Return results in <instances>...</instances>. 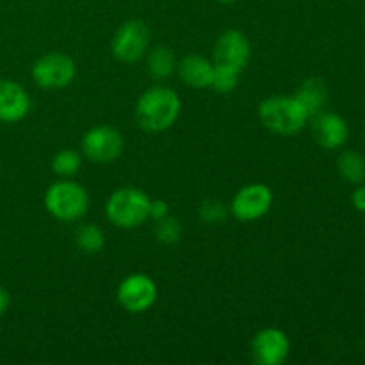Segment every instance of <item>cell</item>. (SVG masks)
<instances>
[{
    "label": "cell",
    "mask_w": 365,
    "mask_h": 365,
    "mask_svg": "<svg viewBox=\"0 0 365 365\" xmlns=\"http://www.w3.org/2000/svg\"><path fill=\"white\" fill-rule=\"evenodd\" d=\"M180 96L168 86H152L135 103V120L146 132H164L178 120Z\"/></svg>",
    "instance_id": "obj_1"
},
{
    "label": "cell",
    "mask_w": 365,
    "mask_h": 365,
    "mask_svg": "<svg viewBox=\"0 0 365 365\" xmlns=\"http://www.w3.org/2000/svg\"><path fill=\"white\" fill-rule=\"evenodd\" d=\"M264 127L278 135H294L305 128L310 116L294 96H269L259 107Z\"/></svg>",
    "instance_id": "obj_2"
},
{
    "label": "cell",
    "mask_w": 365,
    "mask_h": 365,
    "mask_svg": "<svg viewBox=\"0 0 365 365\" xmlns=\"http://www.w3.org/2000/svg\"><path fill=\"white\" fill-rule=\"evenodd\" d=\"M45 209L53 220L71 223L86 216L89 209V195L86 187L73 180H57L46 189Z\"/></svg>",
    "instance_id": "obj_3"
},
{
    "label": "cell",
    "mask_w": 365,
    "mask_h": 365,
    "mask_svg": "<svg viewBox=\"0 0 365 365\" xmlns=\"http://www.w3.org/2000/svg\"><path fill=\"white\" fill-rule=\"evenodd\" d=\"M150 202L145 191L135 187L116 189L106 203V216L114 227L132 230L150 217Z\"/></svg>",
    "instance_id": "obj_4"
},
{
    "label": "cell",
    "mask_w": 365,
    "mask_h": 365,
    "mask_svg": "<svg viewBox=\"0 0 365 365\" xmlns=\"http://www.w3.org/2000/svg\"><path fill=\"white\" fill-rule=\"evenodd\" d=\"M77 68L66 53L50 52L39 57L32 66V78L43 89H61L73 82Z\"/></svg>",
    "instance_id": "obj_5"
},
{
    "label": "cell",
    "mask_w": 365,
    "mask_h": 365,
    "mask_svg": "<svg viewBox=\"0 0 365 365\" xmlns=\"http://www.w3.org/2000/svg\"><path fill=\"white\" fill-rule=\"evenodd\" d=\"M157 285L148 274L132 273L120 282L116 291L118 303L127 312L143 314L152 309L157 302Z\"/></svg>",
    "instance_id": "obj_6"
},
{
    "label": "cell",
    "mask_w": 365,
    "mask_h": 365,
    "mask_svg": "<svg viewBox=\"0 0 365 365\" xmlns=\"http://www.w3.org/2000/svg\"><path fill=\"white\" fill-rule=\"evenodd\" d=\"M150 46V31L145 21L128 20L121 25L110 41V52L121 63H135Z\"/></svg>",
    "instance_id": "obj_7"
},
{
    "label": "cell",
    "mask_w": 365,
    "mask_h": 365,
    "mask_svg": "<svg viewBox=\"0 0 365 365\" xmlns=\"http://www.w3.org/2000/svg\"><path fill=\"white\" fill-rule=\"evenodd\" d=\"M82 153L91 163L107 164L116 160L123 152V135L109 125H98L89 128L82 138Z\"/></svg>",
    "instance_id": "obj_8"
},
{
    "label": "cell",
    "mask_w": 365,
    "mask_h": 365,
    "mask_svg": "<svg viewBox=\"0 0 365 365\" xmlns=\"http://www.w3.org/2000/svg\"><path fill=\"white\" fill-rule=\"evenodd\" d=\"M273 205V191L266 184H248L235 192L230 210L235 220L248 223L260 220Z\"/></svg>",
    "instance_id": "obj_9"
},
{
    "label": "cell",
    "mask_w": 365,
    "mask_h": 365,
    "mask_svg": "<svg viewBox=\"0 0 365 365\" xmlns=\"http://www.w3.org/2000/svg\"><path fill=\"white\" fill-rule=\"evenodd\" d=\"M291 342L280 328H264L257 331L250 344V355L257 365H282L289 359Z\"/></svg>",
    "instance_id": "obj_10"
},
{
    "label": "cell",
    "mask_w": 365,
    "mask_h": 365,
    "mask_svg": "<svg viewBox=\"0 0 365 365\" xmlns=\"http://www.w3.org/2000/svg\"><path fill=\"white\" fill-rule=\"evenodd\" d=\"M252 59V45L245 32L237 29L225 31L214 46V63L242 71Z\"/></svg>",
    "instance_id": "obj_11"
},
{
    "label": "cell",
    "mask_w": 365,
    "mask_h": 365,
    "mask_svg": "<svg viewBox=\"0 0 365 365\" xmlns=\"http://www.w3.org/2000/svg\"><path fill=\"white\" fill-rule=\"evenodd\" d=\"M312 134L317 145L324 150H339L349 138V127L342 116L335 113H324L312 116Z\"/></svg>",
    "instance_id": "obj_12"
},
{
    "label": "cell",
    "mask_w": 365,
    "mask_h": 365,
    "mask_svg": "<svg viewBox=\"0 0 365 365\" xmlns=\"http://www.w3.org/2000/svg\"><path fill=\"white\" fill-rule=\"evenodd\" d=\"M31 110V96L24 86L14 81H0V121L18 123Z\"/></svg>",
    "instance_id": "obj_13"
},
{
    "label": "cell",
    "mask_w": 365,
    "mask_h": 365,
    "mask_svg": "<svg viewBox=\"0 0 365 365\" xmlns=\"http://www.w3.org/2000/svg\"><path fill=\"white\" fill-rule=\"evenodd\" d=\"M178 77L189 88L205 89L210 88L214 73V63L202 56H185L180 63L177 64Z\"/></svg>",
    "instance_id": "obj_14"
},
{
    "label": "cell",
    "mask_w": 365,
    "mask_h": 365,
    "mask_svg": "<svg viewBox=\"0 0 365 365\" xmlns=\"http://www.w3.org/2000/svg\"><path fill=\"white\" fill-rule=\"evenodd\" d=\"M294 98L309 113V116H316L324 109L328 102V89L321 78H307L296 91Z\"/></svg>",
    "instance_id": "obj_15"
},
{
    "label": "cell",
    "mask_w": 365,
    "mask_h": 365,
    "mask_svg": "<svg viewBox=\"0 0 365 365\" xmlns=\"http://www.w3.org/2000/svg\"><path fill=\"white\" fill-rule=\"evenodd\" d=\"M339 175L344 178L348 184L360 185L365 180V159L355 150H346L337 159Z\"/></svg>",
    "instance_id": "obj_16"
},
{
    "label": "cell",
    "mask_w": 365,
    "mask_h": 365,
    "mask_svg": "<svg viewBox=\"0 0 365 365\" xmlns=\"http://www.w3.org/2000/svg\"><path fill=\"white\" fill-rule=\"evenodd\" d=\"M177 70V59L166 46H155L148 53V71L155 81H166Z\"/></svg>",
    "instance_id": "obj_17"
},
{
    "label": "cell",
    "mask_w": 365,
    "mask_h": 365,
    "mask_svg": "<svg viewBox=\"0 0 365 365\" xmlns=\"http://www.w3.org/2000/svg\"><path fill=\"white\" fill-rule=\"evenodd\" d=\"M75 242L81 252L88 253V255H95L100 253L106 246V234L98 225H82L75 234Z\"/></svg>",
    "instance_id": "obj_18"
},
{
    "label": "cell",
    "mask_w": 365,
    "mask_h": 365,
    "mask_svg": "<svg viewBox=\"0 0 365 365\" xmlns=\"http://www.w3.org/2000/svg\"><path fill=\"white\" fill-rule=\"evenodd\" d=\"M52 171L56 175L63 178H70L73 177L75 173H78L82 166V155L75 150H61L53 155L52 159Z\"/></svg>",
    "instance_id": "obj_19"
},
{
    "label": "cell",
    "mask_w": 365,
    "mask_h": 365,
    "mask_svg": "<svg viewBox=\"0 0 365 365\" xmlns=\"http://www.w3.org/2000/svg\"><path fill=\"white\" fill-rule=\"evenodd\" d=\"M239 75H241V71L235 70V68L214 63V73L210 88H212L214 91L221 93V95H228V93H232L237 88Z\"/></svg>",
    "instance_id": "obj_20"
},
{
    "label": "cell",
    "mask_w": 365,
    "mask_h": 365,
    "mask_svg": "<svg viewBox=\"0 0 365 365\" xmlns=\"http://www.w3.org/2000/svg\"><path fill=\"white\" fill-rule=\"evenodd\" d=\"M155 235L157 241L163 242V245H177L182 237L180 221L173 216L163 217V220L157 221Z\"/></svg>",
    "instance_id": "obj_21"
},
{
    "label": "cell",
    "mask_w": 365,
    "mask_h": 365,
    "mask_svg": "<svg viewBox=\"0 0 365 365\" xmlns=\"http://www.w3.org/2000/svg\"><path fill=\"white\" fill-rule=\"evenodd\" d=\"M200 216H202L205 223H221L227 217V207L221 202H217V200H207L200 207Z\"/></svg>",
    "instance_id": "obj_22"
},
{
    "label": "cell",
    "mask_w": 365,
    "mask_h": 365,
    "mask_svg": "<svg viewBox=\"0 0 365 365\" xmlns=\"http://www.w3.org/2000/svg\"><path fill=\"white\" fill-rule=\"evenodd\" d=\"M166 216H170V205H168V202H164V200H152L150 202V217L159 221Z\"/></svg>",
    "instance_id": "obj_23"
},
{
    "label": "cell",
    "mask_w": 365,
    "mask_h": 365,
    "mask_svg": "<svg viewBox=\"0 0 365 365\" xmlns=\"http://www.w3.org/2000/svg\"><path fill=\"white\" fill-rule=\"evenodd\" d=\"M353 207H355L359 212H365V185L360 184L359 187H356V191L353 192Z\"/></svg>",
    "instance_id": "obj_24"
},
{
    "label": "cell",
    "mask_w": 365,
    "mask_h": 365,
    "mask_svg": "<svg viewBox=\"0 0 365 365\" xmlns=\"http://www.w3.org/2000/svg\"><path fill=\"white\" fill-rule=\"evenodd\" d=\"M9 305H11L9 292H7L4 287H0V316H4V314L7 312Z\"/></svg>",
    "instance_id": "obj_25"
},
{
    "label": "cell",
    "mask_w": 365,
    "mask_h": 365,
    "mask_svg": "<svg viewBox=\"0 0 365 365\" xmlns=\"http://www.w3.org/2000/svg\"><path fill=\"white\" fill-rule=\"evenodd\" d=\"M220 2H225V4H228V2H232V0H220Z\"/></svg>",
    "instance_id": "obj_26"
}]
</instances>
